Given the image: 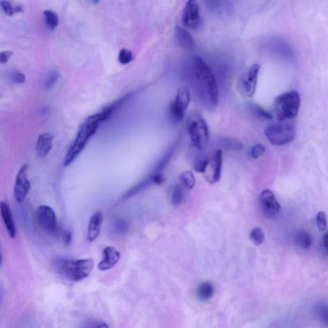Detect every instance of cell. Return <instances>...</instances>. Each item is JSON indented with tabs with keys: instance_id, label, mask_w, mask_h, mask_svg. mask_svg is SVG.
Listing matches in <instances>:
<instances>
[{
	"instance_id": "1",
	"label": "cell",
	"mask_w": 328,
	"mask_h": 328,
	"mask_svg": "<svg viewBox=\"0 0 328 328\" xmlns=\"http://www.w3.org/2000/svg\"><path fill=\"white\" fill-rule=\"evenodd\" d=\"M194 84L203 101L209 106H217L219 93L217 82L211 69L202 58L195 57L192 63Z\"/></svg>"
},
{
	"instance_id": "2",
	"label": "cell",
	"mask_w": 328,
	"mask_h": 328,
	"mask_svg": "<svg viewBox=\"0 0 328 328\" xmlns=\"http://www.w3.org/2000/svg\"><path fill=\"white\" fill-rule=\"evenodd\" d=\"M104 121L100 112L89 117L80 126L79 132L64 158V166H68L83 151L91 138L97 133L100 124Z\"/></svg>"
},
{
	"instance_id": "3",
	"label": "cell",
	"mask_w": 328,
	"mask_h": 328,
	"mask_svg": "<svg viewBox=\"0 0 328 328\" xmlns=\"http://www.w3.org/2000/svg\"><path fill=\"white\" fill-rule=\"evenodd\" d=\"M55 271L64 278L72 282H80L88 277L92 272L94 262L92 258L73 260L58 257L53 262Z\"/></svg>"
},
{
	"instance_id": "4",
	"label": "cell",
	"mask_w": 328,
	"mask_h": 328,
	"mask_svg": "<svg viewBox=\"0 0 328 328\" xmlns=\"http://www.w3.org/2000/svg\"><path fill=\"white\" fill-rule=\"evenodd\" d=\"M301 107V97L296 91L279 95L274 102V112L278 121L294 119L298 115Z\"/></svg>"
},
{
	"instance_id": "5",
	"label": "cell",
	"mask_w": 328,
	"mask_h": 328,
	"mask_svg": "<svg viewBox=\"0 0 328 328\" xmlns=\"http://www.w3.org/2000/svg\"><path fill=\"white\" fill-rule=\"evenodd\" d=\"M187 128L194 148L204 150L209 140V126L204 117L197 111L190 113L187 119Z\"/></svg>"
},
{
	"instance_id": "6",
	"label": "cell",
	"mask_w": 328,
	"mask_h": 328,
	"mask_svg": "<svg viewBox=\"0 0 328 328\" xmlns=\"http://www.w3.org/2000/svg\"><path fill=\"white\" fill-rule=\"evenodd\" d=\"M279 122L267 126L264 129V134L271 144L283 146L295 139L296 129L295 125L289 120Z\"/></svg>"
},
{
	"instance_id": "7",
	"label": "cell",
	"mask_w": 328,
	"mask_h": 328,
	"mask_svg": "<svg viewBox=\"0 0 328 328\" xmlns=\"http://www.w3.org/2000/svg\"><path fill=\"white\" fill-rule=\"evenodd\" d=\"M191 102V94L188 88L178 89L175 99L168 110V119L172 124H177L184 119L185 112Z\"/></svg>"
},
{
	"instance_id": "8",
	"label": "cell",
	"mask_w": 328,
	"mask_h": 328,
	"mask_svg": "<svg viewBox=\"0 0 328 328\" xmlns=\"http://www.w3.org/2000/svg\"><path fill=\"white\" fill-rule=\"evenodd\" d=\"M36 217L42 230L50 235L57 232L58 223L55 213L48 205H41L37 209Z\"/></svg>"
},
{
	"instance_id": "9",
	"label": "cell",
	"mask_w": 328,
	"mask_h": 328,
	"mask_svg": "<svg viewBox=\"0 0 328 328\" xmlns=\"http://www.w3.org/2000/svg\"><path fill=\"white\" fill-rule=\"evenodd\" d=\"M182 21L186 27L196 30L202 24L199 3L197 0H188L182 14Z\"/></svg>"
},
{
	"instance_id": "10",
	"label": "cell",
	"mask_w": 328,
	"mask_h": 328,
	"mask_svg": "<svg viewBox=\"0 0 328 328\" xmlns=\"http://www.w3.org/2000/svg\"><path fill=\"white\" fill-rule=\"evenodd\" d=\"M28 168V164H24L20 167L15 179L14 196L15 200L19 204L25 200L31 188L30 182L27 178Z\"/></svg>"
},
{
	"instance_id": "11",
	"label": "cell",
	"mask_w": 328,
	"mask_h": 328,
	"mask_svg": "<svg viewBox=\"0 0 328 328\" xmlns=\"http://www.w3.org/2000/svg\"><path fill=\"white\" fill-rule=\"evenodd\" d=\"M260 205L263 213L267 217L274 218L281 211V205L278 202L273 192L270 190H264L260 194Z\"/></svg>"
},
{
	"instance_id": "12",
	"label": "cell",
	"mask_w": 328,
	"mask_h": 328,
	"mask_svg": "<svg viewBox=\"0 0 328 328\" xmlns=\"http://www.w3.org/2000/svg\"><path fill=\"white\" fill-rule=\"evenodd\" d=\"M260 70V65L254 64L249 69L246 75L243 79L241 86L243 93L247 97H253L255 93Z\"/></svg>"
},
{
	"instance_id": "13",
	"label": "cell",
	"mask_w": 328,
	"mask_h": 328,
	"mask_svg": "<svg viewBox=\"0 0 328 328\" xmlns=\"http://www.w3.org/2000/svg\"><path fill=\"white\" fill-rule=\"evenodd\" d=\"M104 258L98 264V269L101 271H107V270L112 268L114 265L117 264L120 260V255L119 251L115 247H107L104 251Z\"/></svg>"
},
{
	"instance_id": "14",
	"label": "cell",
	"mask_w": 328,
	"mask_h": 328,
	"mask_svg": "<svg viewBox=\"0 0 328 328\" xmlns=\"http://www.w3.org/2000/svg\"><path fill=\"white\" fill-rule=\"evenodd\" d=\"M0 214H1L2 220H3V224L5 225L8 235L10 237L14 238L16 235V227H15L12 211H11L9 205L3 201L0 203Z\"/></svg>"
},
{
	"instance_id": "15",
	"label": "cell",
	"mask_w": 328,
	"mask_h": 328,
	"mask_svg": "<svg viewBox=\"0 0 328 328\" xmlns=\"http://www.w3.org/2000/svg\"><path fill=\"white\" fill-rule=\"evenodd\" d=\"M175 37L178 45L185 50H193L195 48L196 42L193 35L180 26L175 27Z\"/></svg>"
},
{
	"instance_id": "16",
	"label": "cell",
	"mask_w": 328,
	"mask_h": 328,
	"mask_svg": "<svg viewBox=\"0 0 328 328\" xmlns=\"http://www.w3.org/2000/svg\"><path fill=\"white\" fill-rule=\"evenodd\" d=\"M53 136L49 133H44L39 136L36 144V151L40 157H45L53 147Z\"/></svg>"
},
{
	"instance_id": "17",
	"label": "cell",
	"mask_w": 328,
	"mask_h": 328,
	"mask_svg": "<svg viewBox=\"0 0 328 328\" xmlns=\"http://www.w3.org/2000/svg\"><path fill=\"white\" fill-rule=\"evenodd\" d=\"M222 166V151L220 149H218L214 152L213 155V162H212L213 173L208 179L211 184H215L219 181L220 176H221Z\"/></svg>"
},
{
	"instance_id": "18",
	"label": "cell",
	"mask_w": 328,
	"mask_h": 328,
	"mask_svg": "<svg viewBox=\"0 0 328 328\" xmlns=\"http://www.w3.org/2000/svg\"><path fill=\"white\" fill-rule=\"evenodd\" d=\"M102 222L103 215L100 212L95 213L91 218L89 221L88 233V240L90 242L95 240L99 236Z\"/></svg>"
},
{
	"instance_id": "19",
	"label": "cell",
	"mask_w": 328,
	"mask_h": 328,
	"mask_svg": "<svg viewBox=\"0 0 328 328\" xmlns=\"http://www.w3.org/2000/svg\"><path fill=\"white\" fill-rule=\"evenodd\" d=\"M294 242L301 248L309 249L312 246L313 240L309 231L305 229H300L294 235Z\"/></svg>"
},
{
	"instance_id": "20",
	"label": "cell",
	"mask_w": 328,
	"mask_h": 328,
	"mask_svg": "<svg viewBox=\"0 0 328 328\" xmlns=\"http://www.w3.org/2000/svg\"><path fill=\"white\" fill-rule=\"evenodd\" d=\"M214 287L211 283L203 282L197 289V296L201 301H208L213 298L214 294Z\"/></svg>"
},
{
	"instance_id": "21",
	"label": "cell",
	"mask_w": 328,
	"mask_h": 328,
	"mask_svg": "<svg viewBox=\"0 0 328 328\" xmlns=\"http://www.w3.org/2000/svg\"><path fill=\"white\" fill-rule=\"evenodd\" d=\"M0 9L8 16H13L16 13L23 12V8L21 6H14L7 0H0Z\"/></svg>"
},
{
	"instance_id": "22",
	"label": "cell",
	"mask_w": 328,
	"mask_h": 328,
	"mask_svg": "<svg viewBox=\"0 0 328 328\" xmlns=\"http://www.w3.org/2000/svg\"><path fill=\"white\" fill-rule=\"evenodd\" d=\"M43 14L47 27L51 31L55 30L59 23V19L57 14L50 10L44 11Z\"/></svg>"
},
{
	"instance_id": "23",
	"label": "cell",
	"mask_w": 328,
	"mask_h": 328,
	"mask_svg": "<svg viewBox=\"0 0 328 328\" xmlns=\"http://www.w3.org/2000/svg\"><path fill=\"white\" fill-rule=\"evenodd\" d=\"M180 180L182 184L188 189H193L195 186L196 180L193 172L185 171L180 175Z\"/></svg>"
},
{
	"instance_id": "24",
	"label": "cell",
	"mask_w": 328,
	"mask_h": 328,
	"mask_svg": "<svg viewBox=\"0 0 328 328\" xmlns=\"http://www.w3.org/2000/svg\"><path fill=\"white\" fill-rule=\"evenodd\" d=\"M185 197L184 188L180 185H176L172 192V204L178 206L182 204Z\"/></svg>"
},
{
	"instance_id": "25",
	"label": "cell",
	"mask_w": 328,
	"mask_h": 328,
	"mask_svg": "<svg viewBox=\"0 0 328 328\" xmlns=\"http://www.w3.org/2000/svg\"><path fill=\"white\" fill-rule=\"evenodd\" d=\"M249 238L254 244L260 245L263 244L265 240L264 232L260 227H254L249 234Z\"/></svg>"
},
{
	"instance_id": "26",
	"label": "cell",
	"mask_w": 328,
	"mask_h": 328,
	"mask_svg": "<svg viewBox=\"0 0 328 328\" xmlns=\"http://www.w3.org/2000/svg\"><path fill=\"white\" fill-rule=\"evenodd\" d=\"M223 146L228 150L239 151L243 148L242 142L235 138L228 137L223 140Z\"/></svg>"
},
{
	"instance_id": "27",
	"label": "cell",
	"mask_w": 328,
	"mask_h": 328,
	"mask_svg": "<svg viewBox=\"0 0 328 328\" xmlns=\"http://www.w3.org/2000/svg\"><path fill=\"white\" fill-rule=\"evenodd\" d=\"M251 110L258 117L267 120L273 119V115L269 111L265 110L263 107L259 106L258 105H251Z\"/></svg>"
},
{
	"instance_id": "28",
	"label": "cell",
	"mask_w": 328,
	"mask_h": 328,
	"mask_svg": "<svg viewBox=\"0 0 328 328\" xmlns=\"http://www.w3.org/2000/svg\"><path fill=\"white\" fill-rule=\"evenodd\" d=\"M133 60L132 52L128 49H122L119 51V55H118V60L119 63L122 65H126L130 63Z\"/></svg>"
},
{
	"instance_id": "29",
	"label": "cell",
	"mask_w": 328,
	"mask_h": 328,
	"mask_svg": "<svg viewBox=\"0 0 328 328\" xmlns=\"http://www.w3.org/2000/svg\"><path fill=\"white\" fill-rule=\"evenodd\" d=\"M210 164H211V160L209 158H200L194 164V170L198 173H205Z\"/></svg>"
},
{
	"instance_id": "30",
	"label": "cell",
	"mask_w": 328,
	"mask_h": 328,
	"mask_svg": "<svg viewBox=\"0 0 328 328\" xmlns=\"http://www.w3.org/2000/svg\"><path fill=\"white\" fill-rule=\"evenodd\" d=\"M59 78V73L57 71H54L51 72L47 77L45 83V88L47 90H50L55 86L58 79Z\"/></svg>"
},
{
	"instance_id": "31",
	"label": "cell",
	"mask_w": 328,
	"mask_h": 328,
	"mask_svg": "<svg viewBox=\"0 0 328 328\" xmlns=\"http://www.w3.org/2000/svg\"><path fill=\"white\" fill-rule=\"evenodd\" d=\"M317 224L320 231H325L327 229V215L325 212H319L317 216Z\"/></svg>"
},
{
	"instance_id": "32",
	"label": "cell",
	"mask_w": 328,
	"mask_h": 328,
	"mask_svg": "<svg viewBox=\"0 0 328 328\" xmlns=\"http://www.w3.org/2000/svg\"><path fill=\"white\" fill-rule=\"evenodd\" d=\"M265 153V148L262 144H256L252 148L251 150V156L252 158L256 159L259 157H262Z\"/></svg>"
},
{
	"instance_id": "33",
	"label": "cell",
	"mask_w": 328,
	"mask_h": 328,
	"mask_svg": "<svg viewBox=\"0 0 328 328\" xmlns=\"http://www.w3.org/2000/svg\"><path fill=\"white\" fill-rule=\"evenodd\" d=\"M11 79H12V81L14 82V84H22L25 82L26 78L23 73L21 72H15L13 73Z\"/></svg>"
},
{
	"instance_id": "34",
	"label": "cell",
	"mask_w": 328,
	"mask_h": 328,
	"mask_svg": "<svg viewBox=\"0 0 328 328\" xmlns=\"http://www.w3.org/2000/svg\"><path fill=\"white\" fill-rule=\"evenodd\" d=\"M13 55V52L10 51H2L0 53V63L5 64L7 63L8 60Z\"/></svg>"
},
{
	"instance_id": "35",
	"label": "cell",
	"mask_w": 328,
	"mask_h": 328,
	"mask_svg": "<svg viewBox=\"0 0 328 328\" xmlns=\"http://www.w3.org/2000/svg\"><path fill=\"white\" fill-rule=\"evenodd\" d=\"M317 312H318V316H320L321 319H325V320L328 321V309L327 307H324V306H318L317 308Z\"/></svg>"
},
{
	"instance_id": "36",
	"label": "cell",
	"mask_w": 328,
	"mask_h": 328,
	"mask_svg": "<svg viewBox=\"0 0 328 328\" xmlns=\"http://www.w3.org/2000/svg\"><path fill=\"white\" fill-rule=\"evenodd\" d=\"M71 239H72V235H71L70 232H66L63 235V240L65 245H70Z\"/></svg>"
},
{
	"instance_id": "37",
	"label": "cell",
	"mask_w": 328,
	"mask_h": 328,
	"mask_svg": "<svg viewBox=\"0 0 328 328\" xmlns=\"http://www.w3.org/2000/svg\"><path fill=\"white\" fill-rule=\"evenodd\" d=\"M327 240H328V233H326L323 236V246L325 247V249L327 251Z\"/></svg>"
},
{
	"instance_id": "38",
	"label": "cell",
	"mask_w": 328,
	"mask_h": 328,
	"mask_svg": "<svg viewBox=\"0 0 328 328\" xmlns=\"http://www.w3.org/2000/svg\"><path fill=\"white\" fill-rule=\"evenodd\" d=\"M93 4H95V5H97L98 3H99L100 0H92Z\"/></svg>"
},
{
	"instance_id": "39",
	"label": "cell",
	"mask_w": 328,
	"mask_h": 328,
	"mask_svg": "<svg viewBox=\"0 0 328 328\" xmlns=\"http://www.w3.org/2000/svg\"><path fill=\"white\" fill-rule=\"evenodd\" d=\"M1 263H2V256H1V251H0V266H1Z\"/></svg>"
}]
</instances>
